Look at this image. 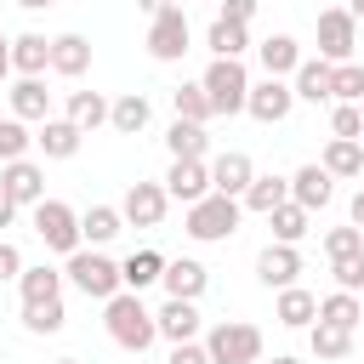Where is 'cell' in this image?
Masks as SVG:
<instances>
[{"label":"cell","instance_id":"cell-26","mask_svg":"<svg viewBox=\"0 0 364 364\" xmlns=\"http://www.w3.org/2000/svg\"><path fill=\"white\" fill-rule=\"evenodd\" d=\"M245 210H256V216H273L279 205H290V176H256L250 188H245V199H239Z\"/></svg>","mask_w":364,"mask_h":364},{"label":"cell","instance_id":"cell-39","mask_svg":"<svg viewBox=\"0 0 364 364\" xmlns=\"http://www.w3.org/2000/svg\"><path fill=\"white\" fill-rule=\"evenodd\" d=\"M28 142H34V136H28V125H23L17 114H6V119H0V165L28 159Z\"/></svg>","mask_w":364,"mask_h":364},{"label":"cell","instance_id":"cell-36","mask_svg":"<svg viewBox=\"0 0 364 364\" xmlns=\"http://www.w3.org/2000/svg\"><path fill=\"white\" fill-rule=\"evenodd\" d=\"M171 108H176V119H188V125H210V119H216L205 85H176V91H171Z\"/></svg>","mask_w":364,"mask_h":364},{"label":"cell","instance_id":"cell-54","mask_svg":"<svg viewBox=\"0 0 364 364\" xmlns=\"http://www.w3.org/2000/svg\"><path fill=\"white\" fill-rule=\"evenodd\" d=\"M57 364H80V358H57Z\"/></svg>","mask_w":364,"mask_h":364},{"label":"cell","instance_id":"cell-12","mask_svg":"<svg viewBox=\"0 0 364 364\" xmlns=\"http://www.w3.org/2000/svg\"><path fill=\"white\" fill-rule=\"evenodd\" d=\"M165 193L182 199V205H199L205 193H216V188H210V165H205V159H171V171H165Z\"/></svg>","mask_w":364,"mask_h":364},{"label":"cell","instance_id":"cell-28","mask_svg":"<svg viewBox=\"0 0 364 364\" xmlns=\"http://www.w3.org/2000/svg\"><path fill=\"white\" fill-rule=\"evenodd\" d=\"M119 279H125V290H136V296H142L148 284H159V279H165V256H159V250H136V256H125V262H119Z\"/></svg>","mask_w":364,"mask_h":364},{"label":"cell","instance_id":"cell-27","mask_svg":"<svg viewBox=\"0 0 364 364\" xmlns=\"http://www.w3.org/2000/svg\"><path fill=\"white\" fill-rule=\"evenodd\" d=\"M119 228H125V216H119V205H91L85 216H80V239L97 250V245H108V239H119Z\"/></svg>","mask_w":364,"mask_h":364},{"label":"cell","instance_id":"cell-33","mask_svg":"<svg viewBox=\"0 0 364 364\" xmlns=\"http://www.w3.org/2000/svg\"><path fill=\"white\" fill-rule=\"evenodd\" d=\"M358 318H364V301H358L353 290H330V296L318 301V324H336V330H358Z\"/></svg>","mask_w":364,"mask_h":364},{"label":"cell","instance_id":"cell-9","mask_svg":"<svg viewBox=\"0 0 364 364\" xmlns=\"http://www.w3.org/2000/svg\"><path fill=\"white\" fill-rule=\"evenodd\" d=\"M165 210H171L165 182H131V188H125V199H119V216H125L131 228H159V222H165Z\"/></svg>","mask_w":364,"mask_h":364},{"label":"cell","instance_id":"cell-49","mask_svg":"<svg viewBox=\"0 0 364 364\" xmlns=\"http://www.w3.org/2000/svg\"><path fill=\"white\" fill-rule=\"evenodd\" d=\"M353 228H364V188L353 193Z\"/></svg>","mask_w":364,"mask_h":364},{"label":"cell","instance_id":"cell-7","mask_svg":"<svg viewBox=\"0 0 364 364\" xmlns=\"http://www.w3.org/2000/svg\"><path fill=\"white\" fill-rule=\"evenodd\" d=\"M353 46H358V17L347 6L318 11V57L324 63H353Z\"/></svg>","mask_w":364,"mask_h":364},{"label":"cell","instance_id":"cell-11","mask_svg":"<svg viewBox=\"0 0 364 364\" xmlns=\"http://www.w3.org/2000/svg\"><path fill=\"white\" fill-rule=\"evenodd\" d=\"M0 193L11 199V205H40L46 199V171L34 165V159H11V165H0Z\"/></svg>","mask_w":364,"mask_h":364},{"label":"cell","instance_id":"cell-2","mask_svg":"<svg viewBox=\"0 0 364 364\" xmlns=\"http://www.w3.org/2000/svg\"><path fill=\"white\" fill-rule=\"evenodd\" d=\"M239 216H245L239 199H228V193H205L199 205H188L182 228H188V239H199V245H222V239L239 233Z\"/></svg>","mask_w":364,"mask_h":364},{"label":"cell","instance_id":"cell-8","mask_svg":"<svg viewBox=\"0 0 364 364\" xmlns=\"http://www.w3.org/2000/svg\"><path fill=\"white\" fill-rule=\"evenodd\" d=\"M182 51H188V11L171 6V11L148 17V57L154 63H182Z\"/></svg>","mask_w":364,"mask_h":364},{"label":"cell","instance_id":"cell-19","mask_svg":"<svg viewBox=\"0 0 364 364\" xmlns=\"http://www.w3.org/2000/svg\"><path fill=\"white\" fill-rule=\"evenodd\" d=\"M51 68V40L46 34H17L11 40V74L17 80H40Z\"/></svg>","mask_w":364,"mask_h":364},{"label":"cell","instance_id":"cell-3","mask_svg":"<svg viewBox=\"0 0 364 364\" xmlns=\"http://www.w3.org/2000/svg\"><path fill=\"white\" fill-rule=\"evenodd\" d=\"M199 85H205V97H210L216 114H245V102H250V74H245L239 57H216Z\"/></svg>","mask_w":364,"mask_h":364},{"label":"cell","instance_id":"cell-34","mask_svg":"<svg viewBox=\"0 0 364 364\" xmlns=\"http://www.w3.org/2000/svg\"><path fill=\"white\" fill-rule=\"evenodd\" d=\"M205 46H210L216 57H245V46H250V23H228V17H216V23L205 28Z\"/></svg>","mask_w":364,"mask_h":364},{"label":"cell","instance_id":"cell-40","mask_svg":"<svg viewBox=\"0 0 364 364\" xmlns=\"http://www.w3.org/2000/svg\"><path fill=\"white\" fill-rule=\"evenodd\" d=\"M358 250H364V228H353V222H347V228H330V233H324V256H330V262L358 256Z\"/></svg>","mask_w":364,"mask_h":364},{"label":"cell","instance_id":"cell-51","mask_svg":"<svg viewBox=\"0 0 364 364\" xmlns=\"http://www.w3.org/2000/svg\"><path fill=\"white\" fill-rule=\"evenodd\" d=\"M23 11H46V6H57V0H17Z\"/></svg>","mask_w":364,"mask_h":364},{"label":"cell","instance_id":"cell-14","mask_svg":"<svg viewBox=\"0 0 364 364\" xmlns=\"http://www.w3.org/2000/svg\"><path fill=\"white\" fill-rule=\"evenodd\" d=\"M256 182V165H250V154H239V148H228V154H216L210 159V188L216 193H228V199H245V188Z\"/></svg>","mask_w":364,"mask_h":364},{"label":"cell","instance_id":"cell-53","mask_svg":"<svg viewBox=\"0 0 364 364\" xmlns=\"http://www.w3.org/2000/svg\"><path fill=\"white\" fill-rule=\"evenodd\" d=\"M267 364H301V358H290V353H273V358H267Z\"/></svg>","mask_w":364,"mask_h":364},{"label":"cell","instance_id":"cell-17","mask_svg":"<svg viewBox=\"0 0 364 364\" xmlns=\"http://www.w3.org/2000/svg\"><path fill=\"white\" fill-rule=\"evenodd\" d=\"M165 296H176V301H199L205 296V284H210V273H205V262H193V256H176V262H165Z\"/></svg>","mask_w":364,"mask_h":364},{"label":"cell","instance_id":"cell-46","mask_svg":"<svg viewBox=\"0 0 364 364\" xmlns=\"http://www.w3.org/2000/svg\"><path fill=\"white\" fill-rule=\"evenodd\" d=\"M256 6H262V0H222V11H216V17H228V23H250V17H256Z\"/></svg>","mask_w":364,"mask_h":364},{"label":"cell","instance_id":"cell-15","mask_svg":"<svg viewBox=\"0 0 364 364\" xmlns=\"http://www.w3.org/2000/svg\"><path fill=\"white\" fill-rule=\"evenodd\" d=\"M256 279H262L267 290H290V284L301 279V250H296V245H267V250L256 256Z\"/></svg>","mask_w":364,"mask_h":364},{"label":"cell","instance_id":"cell-30","mask_svg":"<svg viewBox=\"0 0 364 364\" xmlns=\"http://www.w3.org/2000/svg\"><path fill=\"white\" fill-rule=\"evenodd\" d=\"M330 176H364V142H347V136H330L324 142V159H318Z\"/></svg>","mask_w":364,"mask_h":364},{"label":"cell","instance_id":"cell-32","mask_svg":"<svg viewBox=\"0 0 364 364\" xmlns=\"http://www.w3.org/2000/svg\"><path fill=\"white\" fill-rule=\"evenodd\" d=\"M17 296H23V307H28V301H57V296H63V273L46 267V262H40V267H23Z\"/></svg>","mask_w":364,"mask_h":364},{"label":"cell","instance_id":"cell-18","mask_svg":"<svg viewBox=\"0 0 364 364\" xmlns=\"http://www.w3.org/2000/svg\"><path fill=\"white\" fill-rule=\"evenodd\" d=\"M273 318H279L284 330H313V324H318V296H313V290H301V284H290V290H279Z\"/></svg>","mask_w":364,"mask_h":364},{"label":"cell","instance_id":"cell-45","mask_svg":"<svg viewBox=\"0 0 364 364\" xmlns=\"http://www.w3.org/2000/svg\"><path fill=\"white\" fill-rule=\"evenodd\" d=\"M165 364H210V353H205V341H176Z\"/></svg>","mask_w":364,"mask_h":364},{"label":"cell","instance_id":"cell-35","mask_svg":"<svg viewBox=\"0 0 364 364\" xmlns=\"http://www.w3.org/2000/svg\"><path fill=\"white\" fill-rule=\"evenodd\" d=\"M165 148H171V159H205V148H210V136H205V125H188V119H171V131H165Z\"/></svg>","mask_w":364,"mask_h":364},{"label":"cell","instance_id":"cell-50","mask_svg":"<svg viewBox=\"0 0 364 364\" xmlns=\"http://www.w3.org/2000/svg\"><path fill=\"white\" fill-rule=\"evenodd\" d=\"M11 216H17V205H11L6 193H0V228H11Z\"/></svg>","mask_w":364,"mask_h":364},{"label":"cell","instance_id":"cell-5","mask_svg":"<svg viewBox=\"0 0 364 364\" xmlns=\"http://www.w3.org/2000/svg\"><path fill=\"white\" fill-rule=\"evenodd\" d=\"M205 353H210V364H256L262 358V330L245 324V318H222V324H210Z\"/></svg>","mask_w":364,"mask_h":364},{"label":"cell","instance_id":"cell-43","mask_svg":"<svg viewBox=\"0 0 364 364\" xmlns=\"http://www.w3.org/2000/svg\"><path fill=\"white\" fill-rule=\"evenodd\" d=\"M330 273H336V290H364V250L358 256H341V262H330Z\"/></svg>","mask_w":364,"mask_h":364},{"label":"cell","instance_id":"cell-4","mask_svg":"<svg viewBox=\"0 0 364 364\" xmlns=\"http://www.w3.org/2000/svg\"><path fill=\"white\" fill-rule=\"evenodd\" d=\"M63 279H74L91 301H114V296L125 290L119 262H108L102 250H74V256H68V267H63Z\"/></svg>","mask_w":364,"mask_h":364},{"label":"cell","instance_id":"cell-44","mask_svg":"<svg viewBox=\"0 0 364 364\" xmlns=\"http://www.w3.org/2000/svg\"><path fill=\"white\" fill-rule=\"evenodd\" d=\"M6 279H23V250L11 245V239H0V284Z\"/></svg>","mask_w":364,"mask_h":364},{"label":"cell","instance_id":"cell-48","mask_svg":"<svg viewBox=\"0 0 364 364\" xmlns=\"http://www.w3.org/2000/svg\"><path fill=\"white\" fill-rule=\"evenodd\" d=\"M136 6H142V11H148V17H159V11H171V6H176V0H136Z\"/></svg>","mask_w":364,"mask_h":364},{"label":"cell","instance_id":"cell-47","mask_svg":"<svg viewBox=\"0 0 364 364\" xmlns=\"http://www.w3.org/2000/svg\"><path fill=\"white\" fill-rule=\"evenodd\" d=\"M6 74H11V40L0 34V85H6Z\"/></svg>","mask_w":364,"mask_h":364},{"label":"cell","instance_id":"cell-42","mask_svg":"<svg viewBox=\"0 0 364 364\" xmlns=\"http://www.w3.org/2000/svg\"><path fill=\"white\" fill-rule=\"evenodd\" d=\"M330 136H347V142H364V114H358L353 102H336V114H330Z\"/></svg>","mask_w":364,"mask_h":364},{"label":"cell","instance_id":"cell-21","mask_svg":"<svg viewBox=\"0 0 364 364\" xmlns=\"http://www.w3.org/2000/svg\"><path fill=\"white\" fill-rule=\"evenodd\" d=\"M85 68H91V40H85V34H57V40H51V74L80 80Z\"/></svg>","mask_w":364,"mask_h":364},{"label":"cell","instance_id":"cell-25","mask_svg":"<svg viewBox=\"0 0 364 364\" xmlns=\"http://www.w3.org/2000/svg\"><path fill=\"white\" fill-rule=\"evenodd\" d=\"M148 119H154V108H148L142 91H125V97H114V108H108V125H114L119 136H142Z\"/></svg>","mask_w":364,"mask_h":364},{"label":"cell","instance_id":"cell-23","mask_svg":"<svg viewBox=\"0 0 364 364\" xmlns=\"http://www.w3.org/2000/svg\"><path fill=\"white\" fill-rule=\"evenodd\" d=\"M256 57H262L267 80H284V74H296V68H301V46H296L290 34H267V40L256 46Z\"/></svg>","mask_w":364,"mask_h":364},{"label":"cell","instance_id":"cell-10","mask_svg":"<svg viewBox=\"0 0 364 364\" xmlns=\"http://www.w3.org/2000/svg\"><path fill=\"white\" fill-rule=\"evenodd\" d=\"M290 108H296V85H290V80H262V85H250V102H245L250 119H262V125H284Z\"/></svg>","mask_w":364,"mask_h":364},{"label":"cell","instance_id":"cell-41","mask_svg":"<svg viewBox=\"0 0 364 364\" xmlns=\"http://www.w3.org/2000/svg\"><path fill=\"white\" fill-rule=\"evenodd\" d=\"M336 102H364V63H336Z\"/></svg>","mask_w":364,"mask_h":364},{"label":"cell","instance_id":"cell-22","mask_svg":"<svg viewBox=\"0 0 364 364\" xmlns=\"http://www.w3.org/2000/svg\"><path fill=\"white\" fill-rule=\"evenodd\" d=\"M34 142H40V154H46V159H74V154H80V142H85V131H80L74 119H46V125L34 131Z\"/></svg>","mask_w":364,"mask_h":364},{"label":"cell","instance_id":"cell-13","mask_svg":"<svg viewBox=\"0 0 364 364\" xmlns=\"http://www.w3.org/2000/svg\"><path fill=\"white\" fill-rule=\"evenodd\" d=\"M290 85H296V102H336V63L301 57V68L290 74Z\"/></svg>","mask_w":364,"mask_h":364},{"label":"cell","instance_id":"cell-37","mask_svg":"<svg viewBox=\"0 0 364 364\" xmlns=\"http://www.w3.org/2000/svg\"><path fill=\"white\" fill-rule=\"evenodd\" d=\"M63 324H68L63 296H57V301H28V307H23V330H28V336H57Z\"/></svg>","mask_w":364,"mask_h":364},{"label":"cell","instance_id":"cell-31","mask_svg":"<svg viewBox=\"0 0 364 364\" xmlns=\"http://www.w3.org/2000/svg\"><path fill=\"white\" fill-rule=\"evenodd\" d=\"M307 222H313V210H301L296 199H290V205H279V210L267 216V228H273V245H301V239L313 233Z\"/></svg>","mask_w":364,"mask_h":364},{"label":"cell","instance_id":"cell-6","mask_svg":"<svg viewBox=\"0 0 364 364\" xmlns=\"http://www.w3.org/2000/svg\"><path fill=\"white\" fill-rule=\"evenodd\" d=\"M34 233L51 245V250H63V256H74L85 239H80V216L63 205V199H40L34 205Z\"/></svg>","mask_w":364,"mask_h":364},{"label":"cell","instance_id":"cell-1","mask_svg":"<svg viewBox=\"0 0 364 364\" xmlns=\"http://www.w3.org/2000/svg\"><path fill=\"white\" fill-rule=\"evenodd\" d=\"M102 324H108L114 347H125V353H136V358L159 341V324H154V313L142 307L136 290H119L114 301H102Z\"/></svg>","mask_w":364,"mask_h":364},{"label":"cell","instance_id":"cell-16","mask_svg":"<svg viewBox=\"0 0 364 364\" xmlns=\"http://www.w3.org/2000/svg\"><path fill=\"white\" fill-rule=\"evenodd\" d=\"M290 199H296L301 210H324V205L336 199V176H330L324 165H301V171L290 176Z\"/></svg>","mask_w":364,"mask_h":364},{"label":"cell","instance_id":"cell-20","mask_svg":"<svg viewBox=\"0 0 364 364\" xmlns=\"http://www.w3.org/2000/svg\"><path fill=\"white\" fill-rule=\"evenodd\" d=\"M154 324H159V336H165L171 347H176V341H193V336H199V301H176V296H171V301L154 313Z\"/></svg>","mask_w":364,"mask_h":364},{"label":"cell","instance_id":"cell-38","mask_svg":"<svg viewBox=\"0 0 364 364\" xmlns=\"http://www.w3.org/2000/svg\"><path fill=\"white\" fill-rule=\"evenodd\" d=\"M307 347H313V358H347V353H353V330L313 324V330H307Z\"/></svg>","mask_w":364,"mask_h":364},{"label":"cell","instance_id":"cell-29","mask_svg":"<svg viewBox=\"0 0 364 364\" xmlns=\"http://www.w3.org/2000/svg\"><path fill=\"white\" fill-rule=\"evenodd\" d=\"M108 108H114V102H108L102 91H68V114H63V119H74L80 131H97V125H108Z\"/></svg>","mask_w":364,"mask_h":364},{"label":"cell","instance_id":"cell-55","mask_svg":"<svg viewBox=\"0 0 364 364\" xmlns=\"http://www.w3.org/2000/svg\"><path fill=\"white\" fill-rule=\"evenodd\" d=\"M358 114H364V102H358Z\"/></svg>","mask_w":364,"mask_h":364},{"label":"cell","instance_id":"cell-24","mask_svg":"<svg viewBox=\"0 0 364 364\" xmlns=\"http://www.w3.org/2000/svg\"><path fill=\"white\" fill-rule=\"evenodd\" d=\"M11 114H17L23 125H28V119L46 125V119H51V91H46V80H17V85H11Z\"/></svg>","mask_w":364,"mask_h":364},{"label":"cell","instance_id":"cell-52","mask_svg":"<svg viewBox=\"0 0 364 364\" xmlns=\"http://www.w3.org/2000/svg\"><path fill=\"white\" fill-rule=\"evenodd\" d=\"M347 11H353V17H358V23H364V0H347Z\"/></svg>","mask_w":364,"mask_h":364}]
</instances>
